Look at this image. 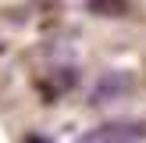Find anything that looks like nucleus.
<instances>
[{"instance_id": "f257e3e1", "label": "nucleus", "mask_w": 146, "mask_h": 143, "mask_svg": "<svg viewBox=\"0 0 146 143\" xmlns=\"http://www.w3.org/2000/svg\"><path fill=\"white\" fill-rule=\"evenodd\" d=\"M146 125H135V122H107V125H96L86 132V140H143Z\"/></svg>"}, {"instance_id": "f03ea898", "label": "nucleus", "mask_w": 146, "mask_h": 143, "mask_svg": "<svg viewBox=\"0 0 146 143\" xmlns=\"http://www.w3.org/2000/svg\"><path fill=\"white\" fill-rule=\"evenodd\" d=\"M125 82H128L125 75H104V79L96 82V90L89 93V100H93V104H107V100L125 97V93H128V86H125Z\"/></svg>"}]
</instances>
